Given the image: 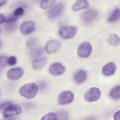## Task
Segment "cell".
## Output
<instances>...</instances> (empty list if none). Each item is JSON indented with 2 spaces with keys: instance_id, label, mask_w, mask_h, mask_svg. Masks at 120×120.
<instances>
[{
  "instance_id": "6da1fadb",
  "label": "cell",
  "mask_w": 120,
  "mask_h": 120,
  "mask_svg": "<svg viewBox=\"0 0 120 120\" xmlns=\"http://www.w3.org/2000/svg\"><path fill=\"white\" fill-rule=\"evenodd\" d=\"M38 90V86L35 83H27L19 89V93L21 96L27 99H31L36 96Z\"/></svg>"
},
{
  "instance_id": "7a4b0ae2",
  "label": "cell",
  "mask_w": 120,
  "mask_h": 120,
  "mask_svg": "<svg viewBox=\"0 0 120 120\" xmlns=\"http://www.w3.org/2000/svg\"><path fill=\"white\" fill-rule=\"evenodd\" d=\"M77 29L74 26H63L60 28L59 33L60 36L64 39H68L73 38L76 34Z\"/></svg>"
},
{
  "instance_id": "3957f363",
  "label": "cell",
  "mask_w": 120,
  "mask_h": 120,
  "mask_svg": "<svg viewBox=\"0 0 120 120\" xmlns=\"http://www.w3.org/2000/svg\"><path fill=\"white\" fill-rule=\"evenodd\" d=\"M101 95V92L99 89L97 87H92L86 91L84 98L86 101L93 102L98 100Z\"/></svg>"
},
{
  "instance_id": "277c9868",
  "label": "cell",
  "mask_w": 120,
  "mask_h": 120,
  "mask_svg": "<svg viewBox=\"0 0 120 120\" xmlns=\"http://www.w3.org/2000/svg\"><path fill=\"white\" fill-rule=\"evenodd\" d=\"M74 99L73 93L70 90L62 92L59 96L58 102L60 105H65L71 103Z\"/></svg>"
},
{
  "instance_id": "5b68a950",
  "label": "cell",
  "mask_w": 120,
  "mask_h": 120,
  "mask_svg": "<svg viewBox=\"0 0 120 120\" xmlns=\"http://www.w3.org/2000/svg\"><path fill=\"white\" fill-rule=\"evenodd\" d=\"M22 112L20 106L16 105H11L6 107L3 112V116L5 118H8L18 114Z\"/></svg>"
},
{
  "instance_id": "8992f818",
  "label": "cell",
  "mask_w": 120,
  "mask_h": 120,
  "mask_svg": "<svg viewBox=\"0 0 120 120\" xmlns=\"http://www.w3.org/2000/svg\"><path fill=\"white\" fill-rule=\"evenodd\" d=\"M92 52V47L88 42L82 43L78 47L77 54L80 58H85L90 56Z\"/></svg>"
},
{
  "instance_id": "52a82bcc",
  "label": "cell",
  "mask_w": 120,
  "mask_h": 120,
  "mask_svg": "<svg viewBox=\"0 0 120 120\" xmlns=\"http://www.w3.org/2000/svg\"><path fill=\"white\" fill-rule=\"evenodd\" d=\"M23 74V69L20 67L10 69L7 73V77L10 80L15 81L19 79Z\"/></svg>"
},
{
  "instance_id": "ba28073f",
  "label": "cell",
  "mask_w": 120,
  "mask_h": 120,
  "mask_svg": "<svg viewBox=\"0 0 120 120\" xmlns=\"http://www.w3.org/2000/svg\"><path fill=\"white\" fill-rule=\"evenodd\" d=\"M60 47V43L57 40L52 39L49 40L46 44L45 49L46 52L49 54L57 52Z\"/></svg>"
},
{
  "instance_id": "9c48e42d",
  "label": "cell",
  "mask_w": 120,
  "mask_h": 120,
  "mask_svg": "<svg viewBox=\"0 0 120 120\" xmlns=\"http://www.w3.org/2000/svg\"><path fill=\"white\" fill-rule=\"evenodd\" d=\"M63 7L64 6L61 3H59L55 5L49 11L48 13V17L51 19L56 18L61 14Z\"/></svg>"
},
{
  "instance_id": "30bf717a",
  "label": "cell",
  "mask_w": 120,
  "mask_h": 120,
  "mask_svg": "<svg viewBox=\"0 0 120 120\" xmlns=\"http://www.w3.org/2000/svg\"><path fill=\"white\" fill-rule=\"evenodd\" d=\"M50 73L54 75H60L65 71V68L60 63H54L49 68Z\"/></svg>"
},
{
  "instance_id": "8fae6325",
  "label": "cell",
  "mask_w": 120,
  "mask_h": 120,
  "mask_svg": "<svg viewBox=\"0 0 120 120\" xmlns=\"http://www.w3.org/2000/svg\"><path fill=\"white\" fill-rule=\"evenodd\" d=\"M35 25L32 21H27L23 23L20 26V30L22 33L28 35L33 32L35 30Z\"/></svg>"
},
{
  "instance_id": "7c38bea8",
  "label": "cell",
  "mask_w": 120,
  "mask_h": 120,
  "mask_svg": "<svg viewBox=\"0 0 120 120\" xmlns=\"http://www.w3.org/2000/svg\"><path fill=\"white\" fill-rule=\"evenodd\" d=\"M98 13L95 10H89L84 13L82 15L83 20L86 22L94 21L98 16Z\"/></svg>"
},
{
  "instance_id": "4fadbf2b",
  "label": "cell",
  "mask_w": 120,
  "mask_h": 120,
  "mask_svg": "<svg viewBox=\"0 0 120 120\" xmlns=\"http://www.w3.org/2000/svg\"><path fill=\"white\" fill-rule=\"evenodd\" d=\"M116 70V65L112 62H109L105 65L102 68V73L105 76H110L113 75Z\"/></svg>"
},
{
  "instance_id": "5bb4252c",
  "label": "cell",
  "mask_w": 120,
  "mask_h": 120,
  "mask_svg": "<svg viewBox=\"0 0 120 120\" xmlns=\"http://www.w3.org/2000/svg\"><path fill=\"white\" fill-rule=\"evenodd\" d=\"M89 7V4L86 0H77L76 3L72 6V10L74 11H78Z\"/></svg>"
},
{
  "instance_id": "9a60e30c",
  "label": "cell",
  "mask_w": 120,
  "mask_h": 120,
  "mask_svg": "<svg viewBox=\"0 0 120 120\" xmlns=\"http://www.w3.org/2000/svg\"><path fill=\"white\" fill-rule=\"evenodd\" d=\"M47 63L46 58H42L36 59L33 60L32 63V66L33 69L36 70H39L43 68Z\"/></svg>"
},
{
  "instance_id": "2e32d148",
  "label": "cell",
  "mask_w": 120,
  "mask_h": 120,
  "mask_svg": "<svg viewBox=\"0 0 120 120\" xmlns=\"http://www.w3.org/2000/svg\"><path fill=\"white\" fill-rule=\"evenodd\" d=\"M87 78V73L83 70L77 71L75 75L74 79L77 83H82L84 82Z\"/></svg>"
},
{
  "instance_id": "e0dca14e",
  "label": "cell",
  "mask_w": 120,
  "mask_h": 120,
  "mask_svg": "<svg viewBox=\"0 0 120 120\" xmlns=\"http://www.w3.org/2000/svg\"><path fill=\"white\" fill-rule=\"evenodd\" d=\"M107 41L111 45L116 46L120 44V38L117 35L115 34H111L108 36L107 39Z\"/></svg>"
},
{
  "instance_id": "ac0fdd59",
  "label": "cell",
  "mask_w": 120,
  "mask_h": 120,
  "mask_svg": "<svg viewBox=\"0 0 120 120\" xmlns=\"http://www.w3.org/2000/svg\"><path fill=\"white\" fill-rule=\"evenodd\" d=\"M109 95L110 97L115 100L119 99L120 98V86L117 85L113 88Z\"/></svg>"
},
{
  "instance_id": "d6986e66",
  "label": "cell",
  "mask_w": 120,
  "mask_h": 120,
  "mask_svg": "<svg viewBox=\"0 0 120 120\" xmlns=\"http://www.w3.org/2000/svg\"><path fill=\"white\" fill-rule=\"evenodd\" d=\"M120 10L119 8L115 9L109 16L108 21L110 22H114L118 21L120 18Z\"/></svg>"
},
{
  "instance_id": "ffe728a7",
  "label": "cell",
  "mask_w": 120,
  "mask_h": 120,
  "mask_svg": "<svg viewBox=\"0 0 120 120\" xmlns=\"http://www.w3.org/2000/svg\"><path fill=\"white\" fill-rule=\"evenodd\" d=\"M44 53V49L41 47L33 49L30 52L31 56L33 58H37L41 56Z\"/></svg>"
},
{
  "instance_id": "44dd1931",
  "label": "cell",
  "mask_w": 120,
  "mask_h": 120,
  "mask_svg": "<svg viewBox=\"0 0 120 120\" xmlns=\"http://www.w3.org/2000/svg\"><path fill=\"white\" fill-rule=\"evenodd\" d=\"M55 2V0H42L40 3V7L43 9H46L52 5Z\"/></svg>"
},
{
  "instance_id": "7402d4cb",
  "label": "cell",
  "mask_w": 120,
  "mask_h": 120,
  "mask_svg": "<svg viewBox=\"0 0 120 120\" xmlns=\"http://www.w3.org/2000/svg\"><path fill=\"white\" fill-rule=\"evenodd\" d=\"M41 120H57V116L55 113L49 112L44 115Z\"/></svg>"
},
{
  "instance_id": "603a6c76",
  "label": "cell",
  "mask_w": 120,
  "mask_h": 120,
  "mask_svg": "<svg viewBox=\"0 0 120 120\" xmlns=\"http://www.w3.org/2000/svg\"><path fill=\"white\" fill-rule=\"evenodd\" d=\"M57 116V120H68V114L64 112H60L56 114Z\"/></svg>"
},
{
  "instance_id": "cb8c5ba5",
  "label": "cell",
  "mask_w": 120,
  "mask_h": 120,
  "mask_svg": "<svg viewBox=\"0 0 120 120\" xmlns=\"http://www.w3.org/2000/svg\"><path fill=\"white\" fill-rule=\"evenodd\" d=\"M8 57L5 55L0 56V68H3L6 66L8 64Z\"/></svg>"
},
{
  "instance_id": "d4e9b609",
  "label": "cell",
  "mask_w": 120,
  "mask_h": 120,
  "mask_svg": "<svg viewBox=\"0 0 120 120\" xmlns=\"http://www.w3.org/2000/svg\"><path fill=\"white\" fill-rule=\"evenodd\" d=\"M18 17L15 16V15H11L6 19L5 20V23H9V22H15L16 20H17Z\"/></svg>"
},
{
  "instance_id": "484cf974",
  "label": "cell",
  "mask_w": 120,
  "mask_h": 120,
  "mask_svg": "<svg viewBox=\"0 0 120 120\" xmlns=\"http://www.w3.org/2000/svg\"><path fill=\"white\" fill-rule=\"evenodd\" d=\"M16 27L15 22H9L5 23V29L8 31H12Z\"/></svg>"
},
{
  "instance_id": "4316f807",
  "label": "cell",
  "mask_w": 120,
  "mask_h": 120,
  "mask_svg": "<svg viewBox=\"0 0 120 120\" xmlns=\"http://www.w3.org/2000/svg\"><path fill=\"white\" fill-rule=\"evenodd\" d=\"M17 62L16 58L14 56H12L8 58V64L10 66H14L15 65Z\"/></svg>"
},
{
  "instance_id": "83f0119b",
  "label": "cell",
  "mask_w": 120,
  "mask_h": 120,
  "mask_svg": "<svg viewBox=\"0 0 120 120\" xmlns=\"http://www.w3.org/2000/svg\"><path fill=\"white\" fill-rule=\"evenodd\" d=\"M23 13H24L23 9L21 7H19V8H16L15 10V11L14 12V15L18 17L19 16H21V15H22Z\"/></svg>"
},
{
  "instance_id": "f1b7e54d",
  "label": "cell",
  "mask_w": 120,
  "mask_h": 120,
  "mask_svg": "<svg viewBox=\"0 0 120 120\" xmlns=\"http://www.w3.org/2000/svg\"><path fill=\"white\" fill-rule=\"evenodd\" d=\"M11 105H12V103L10 102H6L0 103V111L2 110H4L6 107Z\"/></svg>"
},
{
  "instance_id": "f546056e",
  "label": "cell",
  "mask_w": 120,
  "mask_h": 120,
  "mask_svg": "<svg viewBox=\"0 0 120 120\" xmlns=\"http://www.w3.org/2000/svg\"><path fill=\"white\" fill-rule=\"evenodd\" d=\"M36 43V41L34 39H30L27 43V46L29 48L33 47Z\"/></svg>"
},
{
  "instance_id": "4dcf8cb0",
  "label": "cell",
  "mask_w": 120,
  "mask_h": 120,
  "mask_svg": "<svg viewBox=\"0 0 120 120\" xmlns=\"http://www.w3.org/2000/svg\"><path fill=\"white\" fill-rule=\"evenodd\" d=\"M113 118L114 120H120V111L116 112L114 113L113 115Z\"/></svg>"
},
{
  "instance_id": "1f68e13d",
  "label": "cell",
  "mask_w": 120,
  "mask_h": 120,
  "mask_svg": "<svg viewBox=\"0 0 120 120\" xmlns=\"http://www.w3.org/2000/svg\"><path fill=\"white\" fill-rule=\"evenodd\" d=\"M5 20V16L3 14H0V24L4 22Z\"/></svg>"
},
{
  "instance_id": "d6a6232c",
  "label": "cell",
  "mask_w": 120,
  "mask_h": 120,
  "mask_svg": "<svg viewBox=\"0 0 120 120\" xmlns=\"http://www.w3.org/2000/svg\"><path fill=\"white\" fill-rule=\"evenodd\" d=\"M85 120H95V119L94 118H89V119H86Z\"/></svg>"
},
{
  "instance_id": "836d02e7",
  "label": "cell",
  "mask_w": 120,
  "mask_h": 120,
  "mask_svg": "<svg viewBox=\"0 0 120 120\" xmlns=\"http://www.w3.org/2000/svg\"><path fill=\"white\" fill-rule=\"evenodd\" d=\"M0 46H1V43H0Z\"/></svg>"
},
{
  "instance_id": "e575fe53",
  "label": "cell",
  "mask_w": 120,
  "mask_h": 120,
  "mask_svg": "<svg viewBox=\"0 0 120 120\" xmlns=\"http://www.w3.org/2000/svg\"><path fill=\"white\" fill-rule=\"evenodd\" d=\"M0 31H1V30H0Z\"/></svg>"
}]
</instances>
